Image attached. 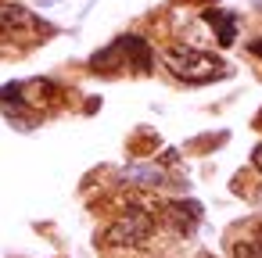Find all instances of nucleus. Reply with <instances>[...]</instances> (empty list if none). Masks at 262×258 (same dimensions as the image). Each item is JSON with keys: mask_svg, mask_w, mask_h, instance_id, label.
<instances>
[{"mask_svg": "<svg viewBox=\"0 0 262 258\" xmlns=\"http://www.w3.org/2000/svg\"><path fill=\"white\" fill-rule=\"evenodd\" d=\"M51 4H58V0H43V8H51Z\"/></svg>", "mask_w": 262, "mask_h": 258, "instance_id": "9b49d317", "label": "nucleus"}, {"mask_svg": "<svg viewBox=\"0 0 262 258\" xmlns=\"http://www.w3.org/2000/svg\"><path fill=\"white\" fill-rule=\"evenodd\" d=\"M151 233H155V215H151L147 208L133 204V208H126V212L104 229L101 240H104L108 247H140V244L151 240Z\"/></svg>", "mask_w": 262, "mask_h": 258, "instance_id": "7ed1b4c3", "label": "nucleus"}, {"mask_svg": "<svg viewBox=\"0 0 262 258\" xmlns=\"http://www.w3.org/2000/svg\"><path fill=\"white\" fill-rule=\"evenodd\" d=\"M251 165L262 172V144H255V147H251Z\"/></svg>", "mask_w": 262, "mask_h": 258, "instance_id": "1a4fd4ad", "label": "nucleus"}, {"mask_svg": "<svg viewBox=\"0 0 262 258\" xmlns=\"http://www.w3.org/2000/svg\"><path fill=\"white\" fill-rule=\"evenodd\" d=\"M51 33L54 29L43 18H36L29 8L0 0V43H29V40H40V36H51Z\"/></svg>", "mask_w": 262, "mask_h": 258, "instance_id": "20e7f679", "label": "nucleus"}, {"mask_svg": "<svg viewBox=\"0 0 262 258\" xmlns=\"http://www.w3.org/2000/svg\"><path fill=\"white\" fill-rule=\"evenodd\" d=\"M162 65H165L176 79L194 83V86H201V83H215V79L226 76L223 58H215V54H208V51H198V47H183V43L165 47V51H162Z\"/></svg>", "mask_w": 262, "mask_h": 258, "instance_id": "f257e3e1", "label": "nucleus"}, {"mask_svg": "<svg viewBox=\"0 0 262 258\" xmlns=\"http://www.w3.org/2000/svg\"><path fill=\"white\" fill-rule=\"evenodd\" d=\"M251 54H255V58H262V40H255V43H251Z\"/></svg>", "mask_w": 262, "mask_h": 258, "instance_id": "9d476101", "label": "nucleus"}, {"mask_svg": "<svg viewBox=\"0 0 262 258\" xmlns=\"http://www.w3.org/2000/svg\"><path fill=\"white\" fill-rule=\"evenodd\" d=\"M151 43L144 40V36H119L112 47H104V51H97L94 58H90V68L94 72H115V68H122V65H129L133 72H151Z\"/></svg>", "mask_w": 262, "mask_h": 258, "instance_id": "f03ea898", "label": "nucleus"}, {"mask_svg": "<svg viewBox=\"0 0 262 258\" xmlns=\"http://www.w3.org/2000/svg\"><path fill=\"white\" fill-rule=\"evenodd\" d=\"M205 22L215 29L219 47H230V43L237 40V18H233L230 11H205Z\"/></svg>", "mask_w": 262, "mask_h": 258, "instance_id": "423d86ee", "label": "nucleus"}, {"mask_svg": "<svg viewBox=\"0 0 262 258\" xmlns=\"http://www.w3.org/2000/svg\"><path fill=\"white\" fill-rule=\"evenodd\" d=\"M230 258H262V237H241L230 244Z\"/></svg>", "mask_w": 262, "mask_h": 258, "instance_id": "6e6552de", "label": "nucleus"}, {"mask_svg": "<svg viewBox=\"0 0 262 258\" xmlns=\"http://www.w3.org/2000/svg\"><path fill=\"white\" fill-rule=\"evenodd\" d=\"M126 179L144 183V186H158V183H165V172L158 165H129L126 169Z\"/></svg>", "mask_w": 262, "mask_h": 258, "instance_id": "0eeeda50", "label": "nucleus"}, {"mask_svg": "<svg viewBox=\"0 0 262 258\" xmlns=\"http://www.w3.org/2000/svg\"><path fill=\"white\" fill-rule=\"evenodd\" d=\"M165 215H169V222H172L180 233H194V226H198V219H201V204H198V201H169V204H165Z\"/></svg>", "mask_w": 262, "mask_h": 258, "instance_id": "39448f33", "label": "nucleus"}]
</instances>
